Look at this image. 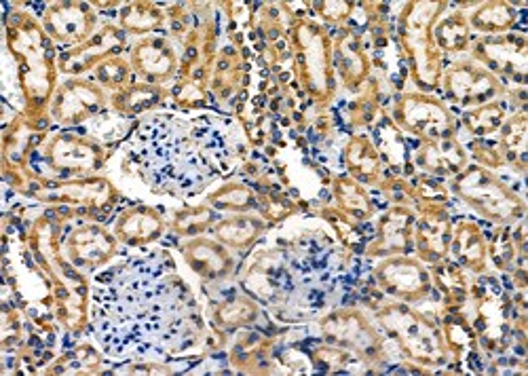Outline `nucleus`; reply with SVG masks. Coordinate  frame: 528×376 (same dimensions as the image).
I'll return each mask as SVG.
<instances>
[{
	"instance_id": "nucleus-1",
	"label": "nucleus",
	"mask_w": 528,
	"mask_h": 376,
	"mask_svg": "<svg viewBox=\"0 0 528 376\" xmlns=\"http://www.w3.org/2000/svg\"><path fill=\"white\" fill-rule=\"evenodd\" d=\"M96 294V324L112 355L159 351L174 343L188 315V292L174 271L157 258L117 269Z\"/></svg>"
},
{
	"instance_id": "nucleus-2",
	"label": "nucleus",
	"mask_w": 528,
	"mask_h": 376,
	"mask_svg": "<svg viewBox=\"0 0 528 376\" xmlns=\"http://www.w3.org/2000/svg\"><path fill=\"white\" fill-rule=\"evenodd\" d=\"M138 159L150 184L169 193H197L229 167V144L212 119H150L136 136Z\"/></svg>"
},
{
	"instance_id": "nucleus-3",
	"label": "nucleus",
	"mask_w": 528,
	"mask_h": 376,
	"mask_svg": "<svg viewBox=\"0 0 528 376\" xmlns=\"http://www.w3.org/2000/svg\"><path fill=\"white\" fill-rule=\"evenodd\" d=\"M455 191L488 218L512 220L524 210L522 201L514 193H509L501 182L480 167L461 174L455 182Z\"/></svg>"
},
{
	"instance_id": "nucleus-4",
	"label": "nucleus",
	"mask_w": 528,
	"mask_h": 376,
	"mask_svg": "<svg viewBox=\"0 0 528 376\" xmlns=\"http://www.w3.org/2000/svg\"><path fill=\"white\" fill-rule=\"evenodd\" d=\"M398 117L412 134L431 140H442L450 134V117L448 112L433 100L421 96H410L402 102Z\"/></svg>"
},
{
	"instance_id": "nucleus-5",
	"label": "nucleus",
	"mask_w": 528,
	"mask_h": 376,
	"mask_svg": "<svg viewBox=\"0 0 528 376\" xmlns=\"http://www.w3.org/2000/svg\"><path fill=\"white\" fill-rule=\"evenodd\" d=\"M446 87L450 96L463 106L484 104L499 93V83L493 74L471 64L452 68L446 77Z\"/></svg>"
},
{
	"instance_id": "nucleus-6",
	"label": "nucleus",
	"mask_w": 528,
	"mask_h": 376,
	"mask_svg": "<svg viewBox=\"0 0 528 376\" xmlns=\"http://www.w3.org/2000/svg\"><path fill=\"white\" fill-rule=\"evenodd\" d=\"M476 55L490 68L524 81L526 74V41L518 34L501 36V39H486L476 49Z\"/></svg>"
},
{
	"instance_id": "nucleus-7",
	"label": "nucleus",
	"mask_w": 528,
	"mask_h": 376,
	"mask_svg": "<svg viewBox=\"0 0 528 376\" xmlns=\"http://www.w3.org/2000/svg\"><path fill=\"white\" fill-rule=\"evenodd\" d=\"M104 96L89 83H68L60 89L53 106V115L62 123H81L102 108Z\"/></svg>"
},
{
	"instance_id": "nucleus-8",
	"label": "nucleus",
	"mask_w": 528,
	"mask_h": 376,
	"mask_svg": "<svg viewBox=\"0 0 528 376\" xmlns=\"http://www.w3.org/2000/svg\"><path fill=\"white\" fill-rule=\"evenodd\" d=\"M47 161L58 172H87L100 163V150L96 144L77 136H60L49 144Z\"/></svg>"
},
{
	"instance_id": "nucleus-9",
	"label": "nucleus",
	"mask_w": 528,
	"mask_h": 376,
	"mask_svg": "<svg viewBox=\"0 0 528 376\" xmlns=\"http://www.w3.org/2000/svg\"><path fill=\"white\" fill-rule=\"evenodd\" d=\"M387 328H391L400 336V341L408 347L410 353L427 357L438 351V338L433 334L431 326L419 315H414L406 309H391L389 315L383 317Z\"/></svg>"
},
{
	"instance_id": "nucleus-10",
	"label": "nucleus",
	"mask_w": 528,
	"mask_h": 376,
	"mask_svg": "<svg viewBox=\"0 0 528 376\" xmlns=\"http://www.w3.org/2000/svg\"><path fill=\"white\" fill-rule=\"evenodd\" d=\"M68 250L74 262L85 267H96L115 252V241L98 227H83L70 235Z\"/></svg>"
},
{
	"instance_id": "nucleus-11",
	"label": "nucleus",
	"mask_w": 528,
	"mask_h": 376,
	"mask_svg": "<svg viewBox=\"0 0 528 376\" xmlns=\"http://www.w3.org/2000/svg\"><path fill=\"white\" fill-rule=\"evenodd\" d=\"M383 286L387 292L398 294V296H408L417 298L425 292L427 288V275L425 271L412 260H391L387 265L381 267L379 271Z\"/></svg>"
},
{
	"instance_id": "nucleus-12",
	"label": "nucleus",
	"mask_w": 528,
	"mask_h": 376,
	"mask_svg": "<svg viewBox=\"0 0 528 376\" xmlns=\"http://www.w3.org/2000/svg\"><path fill=\"white\" fill-rule=\"evenodd\" d=\"M47 26L60 41H83L93 26V15L83 5L64 3L49 9Z\"/></svg>"
},
{
	"instance_id": "nucleus-13",
	"label": "nucleus",
	"mask_w": 528,
	"mask_h": 376,
	"mask_svg": "<svg viewBox=\"0 0 528 376\" xmlns=\"http://www.w3.org/2000/svg\"><path fill=\"white\" fill-rule=\"evenodd\" d=\"M134 64L150 79H167L174 70V53L163 41L146 39L134 51Z\"/></svg>"
},
{
	"instance_id": "nucleus-14",
	"label": "nucleus",
	"mask_w": 528,
	"mask_h": 376,
	"mask_svg": "<svg viewBox=\"0 0 528 376\" xmlns=\"http://www.w3.org/2000/svg\"><path fill=\"white\" fill-rule=\"evenodd\" d=\"M186 258L191 262L193 269L203 275V277H224L231 271L233 262L220 246L212 241H195L191 243V248L186 250Z\"/></svg>"
},
{
	"instance_id": "nucleus-15",
	"label": "nucleus",
	"mask_w": 528,
	"mask_h": 376,
	"mask_svg": "<svg viewBox=\"0 0 528 376\" xmlns=\"http://www.w3.org/2000/svg\"><path fill=\"white\" fill-rule=\"evenodd\" d=\"M163 231L161 218L146 208L129 210L121 216L117 224V233L129 243H142V241H153Z\"/></svg>"
},
{
	"instance_id": "nucleus-16",
	"label": "nucleus",
	"mask_w": 528,
	"mask_h": 376,
	"mask_svg": "<svg viewBox=\"0 0 528 376\" xmlns=\"http://www.w3.org/2000/svg\"><path fill=\"white\" fill-rule=\"evenodd\" d=\"M419 161L423 167L431 169V172L450 174V172H457V169H461V165L465 163V155L457 142L442 138V140H431L421 150Z\"/></svg>"
},
{
	"instance_id": "nucleus-17",
	"label": "nucleus",
	"mask_w": 528,
	"mask_h": 376,
	"mask_svg": "<svg viewBox=\"0 0 528 376\" xmlns=\"http://www.w3.org/2000/svg\"><path fill=\"white\" fill-rule=\"evenodd\" d=\"M262 231V224L254 218H235V220H224L218 227V237L226 243H231L235 248H245L256 239V235Z\"/></svg>"
},
{
	"instance_id": "nucleus-18",
	"label": "nucleus",
	"mask_w": 528,
	"mask_h": 376,
	"mask_svg": "<svg viewBox=\"0 0 528 376\" xmlns=\"http://www.w3.org/2000/svg\"><path fill=\"white\" fill-rule=\"evenodd\" d=\"M457 256L469 267H482V258H484V241L482 235L474 224H463L457 235Z\"/></svg>"
},
{
	"instance_id": "nucleus-19",
	"label": "nucleus",
	"mask_w": 528,
	"mask_h": 376,
	"mask_svg": "<svg viewBox=\"0 0 528 376\" xmlns=\"http://www.w3.org/2000/svg\"><path fill=\"white\" fill-rule=\"evenodd\" d=\"M117 41H119V34H117L115 30H106L104 34L98 36L96 41H91V45H89L87 49L72 53L70 58L64 60V68H66V72H81L83 68H87V64H91L93 60L102 58V53H98L100 47H102V49H104V47H115Z\"/></svg>"
},
{
	"instance_id": "nucleus-20",
	"label": "nucleus",
	"mask_w": 528,
	"mask_h": 376,
	"mask_svg": "<svg viewBox=\"0 0 528 376\" xmlns=\"http://www.w3.org/2000/svg\"><path fill=\"white\" fill-rule=\"evenodd\" d=\"M514 9L507 7L503 3H493V5H486L482 7L476 15H474V26L484 30V32H499L505 30L514 24Z\"/></svg>"
},
{
	"instance_id": "nucleus-21",
	"label": "nucleus",
	"mask_w": 528,
	"mask_h": 376,
	"mask_svg": "<svg viewBox=\"0 0 528 376\" xmlns=\"http://www.w3.org/2000/svg\"><path fill=\"white\" fill-rule=\"evenodd\" d=\"M507 157L512 163H516L520 169L526 165V119L518 117L509 121L503 138Z\"/></svg>"
},
{
	"instance_id": "nucleus-22",
	"label": "nucleus",
	"mask_w": 528,
	"mask_h": 376,
	"mask_svg": "<svg viewBox=\"0 0 528 376\" xmlns=\"http://www.w3.org/2000/svg\"><path fill=\"white\" fill-rule=\"evenodd\" d=\"M349 163L353 172L362 176H370L379 169V157H376L372 146L364 138L353 140L349 146Z\"/></svg>"
},
{
	"instance_id": "nucleus-23",
	"label": "nucleus",
	"mask_w": 528,
	"mask_h": 376,
	"mask_svg": "<svg viewBox=\"0 0 528 376\" xmlns=\"http://www.w3.org/2000/svg\"><path fill=\"white\" fill-rule=\"evenodd\" d=\"M503 115H505L503 106L486 104V106L478 108L474 115L467 117V125H469L471 131H474V134L486 136V134H490V131H495L501 125Z\"/></svg>"
},
{
	"instance_id": "nucleus-24",
	"label": "nucleus",
	"mask_w": 528,
	"mask_h": 376,
	"mask_svg": "<svg viewBox=\"0 0 528 376\" xmlns=\"http://www.w3.org/2000/svg\"><path fill=\"white\" fill-rule=\"evenodd\" d=\"M438 43L446 49V51H459L465 47L467 43V26L463 22L461 15L455 17H448L444 24H440L438 32Z\"/></svg>"
},
{
	"instance_id": "nucleus-25",
	"label": "nucleus",
	"mask_w": 528,
	"mask_h": 376,
	"mask_svg": "<svg viewBox=\"0 0 528 376\" xmlns=\"http://www.w3.org/2000/svg\"><path fill=\"white\" fill-rule=\"evenodd\" d=\"M159 98V91L150 89L148 85H136V87H129L127 91H123L121 96H117V108L127 110V112H140L144 108L153 106V102H157Z\"/></svg>"
},
{
	"instance_id": "nucleus-26",
	"label": "nucleus",
	"mask_w": 528,
	"mask_h": 376,
	"mask_svg": "<svg viewBox=\"0 0 528 376\" xmlns=\"http://www.w3.org/2000/svg\"><path fill=\"white\" fill-rule=\"evenodd\" d=\"M123 24L136 32H146L161 24V15L150 5H131L123 11Z\"/></svg>"
},
{
	"instance_id": "nucleus-27",
	"label": "nucleus",
	"mask_w": 528,
	"mask_h": 376,
	"mask_svg": "<svg viewBox=\"0 0 528 376\" xmlns=\"http://www.w3.org/2000/svg\"><path fill=\"white\" fill-rule=\"evenodd\" d=\"M408 220H410V216L406 212H402V210L393 212L385 220V224H383V243H385L387 252H398V241H395L393 237H400L404 241Z\"/></svg>"
},
{
	"instance_id": "nucleus-28",
	"label": "nucleus",
	"mask_w": 528,
	"mask_h": 376,
	"mask_svg": "<svg viewBox=\"0 0 528 376\" xmlns=\"http://www.w3.org/2000/svg\"><path fill=\"white\" fill-rule=\"evenodd\" d=\"M214 201L220 203V208H252V195L248 188H243V186H226L222 193L214 195Z\"/></svg>"
},
{
	"instance_id": "nucleus-29",
	"label": "nucleus",
	"mask_w": 528,
	"mask_h": 376,
	"mask_svg": "<svg viewBox=\"0 0 528 376\" xmlns=\"http://www.w3.org/2000/svg\"><path fill=\"white\" fill-rule=\"evenodd\" d=\"M100 79L106 85H119L127 77V66L119 60H110L104 66H100Z\"/></svg>"
}]
</instances>
